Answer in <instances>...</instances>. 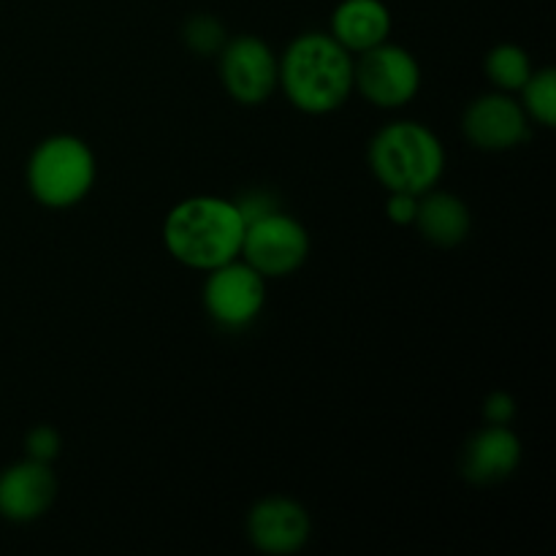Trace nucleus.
Returning a JSON list of instances; mask_svg holds the SVG:
<instances>
[{
    "label": "nucleus",
    "instance_id": "f257e3e1",
    "mask_svg": "<svg viewBox=\"0 0 556 556\" xmlns=\"http://www.w3.org/2000/svg\"><path fill=\"white\" fill-rule=\"evenodd\" d=\"M244 217L237 201L193 195L174 206L163 223L166 250L190 269L210 271L242 255Z\"/></svg>",
    "mask_w": 556,
    "mask_h": 556
},
{
    "label": "nucleus",
    "instance_id": "f03ea898",
    "mask_svg": "<svg viewBox=\"0 0 556 556\" xmlns=\"http://www.w3.org/2000/svg\"><path fill=\"white\" fill-rule=\"evenodd\" d=\"M353 54L331 33H302L280 58V87L304 114L337 112L353 92Z\"/></svg>",
    "mask_w": 556,
    "mask_h": 556
},
{
    "label": "nucleus",
    "instance_id": "7ed1b4c3",
    "mask_svg": "<svg viewBox=\"0 0 556 556\" xmlns=\"http://www.w3.org/2000/svg\"><path fill=\"white\" fill-rule=\"evenodd\" d=\"M369 166L386 190L421 195L443 179L445 150L427 125L400 119L375 134Z\"/></svg>",
    "mask_w": 556,
    "mask_h": 556
},
{
    "label": "nucleus",
    "instance_id": "20e7f679",
    "mask_svg": "<svg viewBox=\"0 0 556 556\" xmlns=\"http://www.w3.org/2000/svg\"><path fill=\"white\" fill-rule=\"evenodd\" d=\"M96 155L81 139L68 134L49 136L27 161V188L38 204L49 210H68L85 201L96 185Z\"/></svg>",
    "mask_w": 556,
    "mask_h": 556
},
{
    "label": "nucleus",
    "instance_id": "39448f33",
    "mask_svg": "<svg viewBox=\"0 0 556 556\" xmlns=\"http://www.w3.org/2000/svg\"><path fill=\"white\" fill-rule=\"evenodd\" d=\"M309 255V237L302 223L282 210L264 212L244 226L242 255L258 275L288 277L302 269Z\"/></svg>",
    "mask_w": 556,
    "mask_h": 556
},
{
    "label": "nucleus",
    "instance_id": "423d86ee",
    "mask_svg": "<svg viewBox=\"0 0 556 556\" xmlns=\"http://www.w3.org/2000/svg\"><path fill=\"white\" fill-rule=\"evenodd\" d=\"M353 90L378 109H402L421 90V65L405 47L383 41L353 60Z\"/></svg>",
    "mask_w": 556,
    "mask_h": 556
},
{
    "label": "nucleus",
    "instance_id": "0eeeda50",
    "mask_svg": "<svg viewBox=\"0 0 556 556\" xmlns=\"http://www.w3.org/2000/svg\"><path fill=\"white\" fill-rule=\"evenodd\" d=\"M204 307L217 326L228 331L248 329L266 302V277L248 261L233 258L206 271Z\"/></svg>",
    "mask_w": 556,
    "mask_h": 556
},
{
    "label": "nucleus",
    "instance_id": "6e6552de",
    "mask_svg": "<svg viewBox=\"0 0 556 556\" xmlns=\"http://www.w3.org/2000/svg\"><path fill=\"white\" fill-rule=\"evenodd\" d=\"M220 79L242 106H261L280 87V58L258 36H237L220 49Z\"/></svg>",
    "mask_w": 556,
    "mask_h": 556
},
{
    "label": "nucleus",
    "instance_id": "1a4fd4ad",
    "mask_svg": "<svg viewBox=\"0 0 556 556\" xmlns=\"http://www.w3.org/2000/svg\"><path fill=\"white\" fill-rule=\"evenodd\" d=\"M465 136L486 152H505L530 139V117L508 92H489L465 112Z\"/></svg>",
    "mask_w": 556,
    "mask_h": 556
},
{
    "label": "nucleus",
    "instance_id": "9d476101",
    "mask_svg": "<svg viewBox=\"0 0 556 556\" xmlns=\"http://www.w3.org/2000/svg\"><path fill=\"white\" fill-rule=\"evenodd\" d=\"M309 516L296 500L266 497L248 514V538L269 556L299 554L309 541Z\"/></svg>",
    "mask_w": 556,
    "mask_h": 556
},
{
    "label": "nucleus",
    "instance_id": "9b49d317",
    "mask_svg": "<svg viewBox=\"0 0 556 556\" xmlns=\"http://www.w3.org/2000/svg\"><path fill=\"white\" fill-rule=\"evenodd\" d=\"M58 497L52 465L25 459L0 472V516L14 525L41 519Z\"/></svg>",
    "mask_w": 556,
    "mask_h": 556
},
{
    "label": "nucleus",
    "instance_id": "f8f14e48",
    "mask_svg": "<svg viewBox=\"0 0 556 556\" xmlns=\"http://www.w3.org/2000/svg\"><path fill=\"white\" fill-rule=\"evenodd\" d=\"M521 465V440L510 427L486 424L481 432L472 434L465 448L462 470L470 483L489 486L514 476Z\"/></svg>",
    "mask_w": 556,
    "mask_h": 556
},
{
    "label": "nucleus",
    "instance_id": "ddd939ff",
    "mask_svg": "<svg viewBox=\"0 0 556 556\" xmlns=\"http://www.w3.org/2000/svg\"><path fill=\"white\" fill-rule=\"evenodd\" d=\"M331 38L351 54H362L391 36V11L383 0H342L331 14Z\"/></svg>",
    "mask_w": 556,
    "mask_h": 556
},
{
    "label": "nucleus",
    "instance_id": "4468645a",
    "mask_svg": "<svg viewBox=\"0 0 556 556\" xmlns=\"http://www.w3.org/2000/svg\"><path fill=\"white\" fill-rule=\"evenodd\" d=\"M413 226L438 248H456L470 237L472 215L459 195L432 188L418 195V212Z\"/></svg>",
    "mask_w": 556,
    "mask_h": 556
},
{
    "label": "nucleus",
    "instance_id": "2eb2a0df",
    "mask_svg": "<svg viewBox=\"0 0 556 556\" xmlns=\"http://www.w3.org/2000/svg\"><path fill=\"white\" fill-rule=\"evenodd\" d=\"M486 76L500 92H519L532 76V60L516 43H500L486 54Z\"/></svg>",
    "mask_w": 556,
    "mask_h": 556
},
{
    "label": "nucleus",
    "instance_id": "dca6fc26",
    "mask_svg": "<svg viewBox=\"0 0 556 556\" xmlns=\"http://www.w3.org/2000/svg\"><path fill=\"white\" fill-rule=\"evenodd\" d=\"M521 106L527 117L541 123L543 128L556 125V74L554 68L532 71L530 79L521 87Z\"/></svg>",
    "mask_w": 556,
    "mask_h": 556
},
{
    "label": "nucleus",
    "instance_id": "f3484780",
    "mask_svg": "<svg viewBox=\"0 0 556 556\" xmlns=\"http://www.w3.org/2000/svg\"><path fill=\"white\" fill-rule=\"evenodd\" d=\"M226 30H223L220 22L210 14L193 16V20L185 25V43L199 54L220 52V49L226 47Z\"/></svg>",
    "mask_w": 556,
    "mask_h": 556
},
{
    "label": "nucleus",
    "instance_id": "a211bd4d",
    "mask_svg": "<svg viewBox=\"0 0 556 556\" xmlns=\"http://www.w3.org/2000/svg\"><path fill=\"white\" fill-rule=\"evenodd\" d=\"M60 445H63V440L52 427H33L25 438L27 459L43 462V465H52L58 459Z\"/></svg>",
    "mask_w": 556,
    "mask_h": 556
},
{
    "label": "nucleus",
    "instance_id": "6ab92c4d",
    "mask_svg": "<svg viewBox=\"0 0 556 556\" xmlns=\"http://www.w3.org/2000/svg\"><path fill=\"white\" fill-rule=\"evenodd\" d=\"M418 212V195L402 193V190H389V201H386V215L396 226H413Z\"/></svg>",
    "mask_w": 556,
    "mask_h": 556
},
{
    "label": "nucleus",
    "instance_id": "aec40b11",
    "mask_svg": "<svg viewBox=\"0 0 556 556\" xmlns=\"http://www.w3.org/2000/svg\"><path fill=\"white\" fill-rule=\"evenodd\" d=\"M483 418H486V424L510 427V421L516 418V400L510 394H505V391H494L483 402Z\"/></svg>",
    "mask_w": 556,
    "mask_h": 556
}]
</instances>
